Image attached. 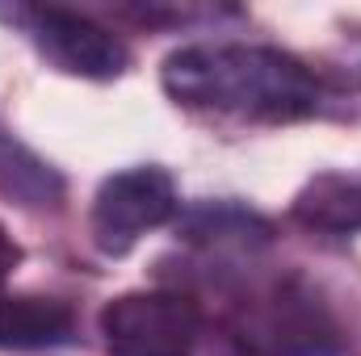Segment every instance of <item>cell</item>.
Instances as JSON below:
<instances>
[{
	"label": "cell",
	"instance_id": "2",
	"mask_svg": "<svg viewBox=\"0 0 361 356\" xmlns=\"http://www.w3.org/2000/svg\"><path fill=\"white\" fill-rule=\"evenodd\" d=\"M101 336L109 356H193L202 314L185 293L139 289L101 310Z\"/></svg>",
	"mask_w": 361,
	"mask_h": 356
},
{
	"label": "cell",
	"instance_id": "1",
	"mask_svg": "<svg viewBox=\"0 0 361 356\" xmlns=\"http://www.w3.org/2000/svg\"><path fill=\"white\" fill-rule=\"evenodd\" d=\"M177 105L248 122H290L319 109V80L273 46H185L164 59Z\"/></svg>",
	"mask_w": 361,
	"mask_h": 356
},
{
	"label": "cell",
	"instance_id": "9",
	"mask_svg": "<svg viewBox=\"0 0 361 356\" xmlns=\"http://www.w3.org/2000/svg\"><path fill=\"white\" fill-rule=\"evenodd\" d=\"M17 265H21V248H17V243H13V235L0 227V285L13 276V268H17Z\"/></svg>",
	"mask_w": 361,
	"mask_h": 356
},
{
	"label": "cell",
	"instance_id": "8",
	"mask_svg": "<svg viewBox=\"0 0 361 356\" xmlns=\"http://www.w3.org/2000/svg\"><path fill=\"white\" fill-rule=\"evenodd\" d=\"M0 193H8L17 205L47 210V205H59L63 180L55 177L38 155H30L21 143L0 134Z\"/></svg>",
	"mask_w": 361,
	"mask_h": 356
},
{
	"label": "cell",
	"instance_id": "6",
	"mask_svg": "<svg viewBox=\"0 0 361 356\" xmlns=\"http://www.w3.org/2000/svg\"><path fill=\"white\" fill-rule=\"evenodd\" d=\"M76 331V314L59 298L13 293L0 298V352H38L68 344Z\"/></svg>",
	"mask_w": 361,
	"mask_h": 356
},
{
	"label": "cell",
	"instance_id": "5",
	"mask_svg": "<svg viewBox=\"0 0 361 356\" xmlns=\"http://www.w3.org/2000/svg\"><path fill=\"white\" fill-rule=\"evenodd\" d=\"M240 340L269 356H332L336 352V327L332 319L302 293L277 289L261 302L244 306Z\"/></svg>",
	"mask_w": 361,
	"mask_h": 356
},
{
	"label": "cell",
	"instance_id": "4",
	"mask_svg": "<svg viewBox=\"0 0 361 356\" xmlns=\"http://www.w3.org/2000/svg\"><path fill=\"white\" fill-rule=\"evenodd\" d=\"M25 30L34 38V46L72 76L85 80H118L130 68V51L118 34H109L105 25H97L80 13L68 8H30L25 13Z\"/></svg>",
	"mask_w": 361,
	"mask_h": 356
},
{
	"label": "cell",
	"instance_id": "3",
	"mask_svg": "<svg viewBox=\"0 0 361 356\" xmlns=\"http://www.w3.org/2000/svg\"><path fill=\"white\" fill-rule=\"evenodd\" d=\"M177 214V189L164 168H130L109 177L92 197V239L101 252L122 256L139 235Z\"/></svg>",
	"mask_w": 361,
	"mask_h": 356
},
{
	"label": "cell",
	"instance_id": "7",
	"mask_svg": "<svg viewBox=\"0 0 361 356\" xmlns=\"http://www.w3.org/2000/svg\"><path fill=\"white\" fill-rule=\"evenodd\" d=\"M294 218L315 231H361V172H324L294 197Z\"/></svg>",
	"mask_w": 361,
	"mask_h": 356
}]
</instances>
